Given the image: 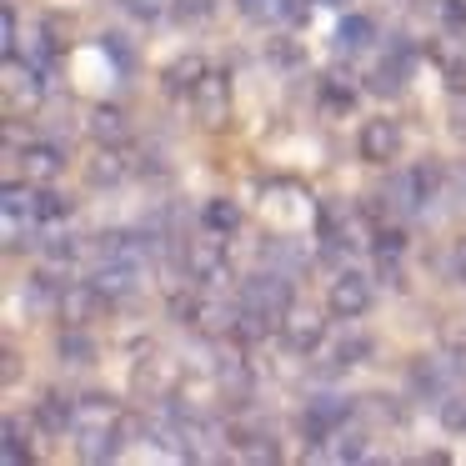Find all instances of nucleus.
I'll use <instances>...</instances> for the list:
<instances>
[{
	"label": "nucleus",
	"mask_w": 466,
	"mask_h": 466,
	"mask_svg": "<svg viewBox=\"0 0 466 466\" xmlns=\"http://www.w3.org/2000/svg\"><path fill=\"white\" fill-rule=\"evenodd\" d=\"M401 156V126L386 121V116H376V121L361 126V161L366 166H386Z\"/></svg>",
	"instance_id": "0eeeda50"
},
{
	"label": "nucleus",
	"mask_w": 466,
	"mask_h": 466,
	"mask_svg": "<svg viewBox=\"0 0 466 466\" xmlns=\"http://www.w3.org/2000/svg\"><path fill=\"white\" fill-rule=\"evenodd\" d=\"M326 456H331V461H361V456H366V436H356V431L341 436V431H336V446Z\"/></svg>",
	"instance_id": "2f4dec72"
},
{
	"label": "nucleus",
	"mask_w": 466,
	"mask_h": 466,
	"mask_svg": "<svg viewBox=\"0 0 466 466\" xmlns=\"http://www.w3.org/2000/svg\"><path fill=\"white\" fill-rule=\"evenodd\" d=\"M411 46H401L396 41L391 51L381 56V61H376V71H371V91H381V96H396L406 86V76H411Z\"/></svg>",
	"instance_id": "9d476101"
},
{
	"label": "nucleus",
	"mask_w": 466,
	"mask_h": 466,
	"mask_svg": "<svg viewBox=\"0 0 466 466\" xmlns=\"http://www.w3.org/2000/svg\"><path fill=\"white\" fill-rule=\"evenodd\" d=\"M411 386L421 396H446L451 391V361H441V356H426V361L411 366Z\"/></svg>",
	"instance_id": "2eb2a0df"
},
{
	"label": "nucleus",
	"mask_w": 466,
	"mask_h": 466,
	"mask_svg": "<svg viewBox=\"0 0 466 466\" xmlns=\"http://www.w3.org/2000/svg\"><path fill=\"white\" fill-rule=\"evenodd\" d=\"M56 351H61V361H71V366H91L96 361V341L86 331H61V341H56Z\"/></svg>",
	"instance_id": "b1692460"
},
{
	"label": "nucleus",
	"mask_w": 466,
	"mask_h": 466,
	"mask_svg": "<svg viewBox=\"0 0 466 466\" xmlns=\"http://www.w3.org/2000/svg\"><path fill=\"white\" fill-rule=\"evenodd\" d=\"M66 211H71L66 196H56L51 186H35V221H66Z\"/></svg>",
	"instance_id": "cd10ccee"
},
{
	"label": "nucleus",
	"mask_w": 466,
	"mask_h": 466,
	"mask_svg": "<svg viewBox=\"0 0 466 466\" xmlns=\"http://www.w3.org/2000/svg\"><path fill=\"white\" fill-rule=\"evenodd\" d=\"M91 281L101 286V291L111 296V301H121V296H131L136 286L146 281V266H131V261H101Z\"/></svg>",
	"instance_id": "ddd939ff"
},
{
	"label": "nucleus",
	"mask_w": 466,
	"mask_h": 466,
	"mask_svg": "<svg viewBox=\"0 0 466 466\" xmlns=\"http://www.w3.org/2000/svg\"><path fill=\"white\" fill-rule=\"evenodd\" d=\"M121 436L126 431H121V421H116V416H106V421H86L81 426V446H76V451H81V461H111Z\"/></svg>",
	"instance_id": "1a4fd4ad"
},
{
	"label": "nucleus",
	"mask_w": 466,
	"mask_h": 466,
	"mask_svg": "<svg viewBox=\"0 0 466 466\" xmlns=\"http://www.w3.org/2000/svg\"><path fill=\"white\" fill-rule=\"evenodd\" d=\"M106 306H111V296H106L96 281H76V286H66V296H61L66 321H91L96 311H106Z\"/></svg>",
	"instance_id": "f8f14e48"
},
{
	"label": "nucleus",
	"mask_w": 466,
	"mask_h": 466,
	"mask_svg": "<svg viewBox=\"0 0 466 466\" xmlns=\"http://www.w3.org/2000/svg\"><path fill=\"white\" fill-rule=\"evenodd\" d=\"M86 131L96 136V146H121L126 136H131V126H126V116L116 111V106H96L91 121H86Z\"/></svg>",
	"instance_id": "dca6fc26"
},
{
	"label": "nucleus",
	"mask_w": 466,
	"mask_h": 466,
	"mask_svg": "<svg viewBox=\"0 0 466 466\" xmlns=\"http://www.w3.org/2000/svg\"><path fill=\"white\" fill-rule=\"evenodd\" d=\"M436 61H441V71H446V81H451V86H466V41L441 46V51H436Z\"/></svg>",
	"instance_id": "bb28decb"
},
{
	"label": "nucleus",
	"mask_w": 466,
	"mask_h": 466,
	"mask_svg": "<svg viewBox=\"0 0 466 466\" xmlns=\"http://www.w3.org/2000/svg\"><path fill=\"white\" fill-rule=\"evenodd\" d=\"M35 426L41 431H51V436H66V426H76V406L66 401V396H41L35 401Z\"/></svg>",
	"instance_id": "f3484780"
},
{
	"label": "nucleus",
	"mask_w": 466,
	"mask_h": 466,
	"mask_svg": "<svg viewBox=\"0 0 466 466\" xmlns=\"http://www.w3.org/2000/svg\"><path fill=\"white\" fill-rule=\"evenodd\" d=\"M326 306H331V316H341V321H356V316H366V306H371V281H366L361 271H336L331 291H326Z\"/></svg>",
	"instance_id": "39448f33"
},
{
	"label": "nucleus",
	"mask_w": 466,
	"mask_h": 466,
	"mask_svg": "<svg viewBox=\"0 0 466 466\" xmlns=\"http://www.w3.org/2000/svg\"><path fill=\"white\" fill-rule=\"evenodd\" d=\"M126 156H121V146H101V151L91 156V166H86V181L91 186H121L126 181Z\"/></svg>",
	"instance_id": "4468645a"
},
{
	"label": "nucleus",
	"mask_w": 466,
	"mask_h": 466,
	"mask_svg": "<svg viewBox=\"0 0 466 466\" xmlns=\"http://www.w3.org/2000/svg\"><path fill=\"white\" fill-rule=\"evenodd\" d=\"M171 316L181 326H191V331L226 336V331H236V316H241V311H231V306H221V301H206V296H181V291H176L171 296Z\"/></svg>",
	"instance_id": "f257e3e1"
},
{
	"label": "nucleus",
	"mask_w": 466,
	"mask_h": 466,
	"mask_svg": "<svg viewBox=\"0 0 466 466\" xmlns=\"http://www.w3.org/2000/svg\"><path fill=\"white\" fill-rule=\"evenodd\" d=\"M321 336H326V326L316 321L311 311H286L281 316V341H286V351H296V356H306V351H316L321 346Z\"/></svg>",
	"instance_id": "9b49d317"
},
{
	"label": "nucleus",
	"mask_w": 466,
	"mask_h": 466,
	"mask_svg": "<svg viewBox=\"0 0 466 466\" xmlns=\"http://www.w3.org/2000/svg\"><path fill=\"white\" fill-rule=\"evenodd\" d=\"M346 416H351V401L346 396H316V401H306L301 411V436L306 441H336V431L346 426Z\"/></svg>",
	"instance_id": "20e7f679"
},
{
	"label": "nucleus",
	"mask_w": 466,
	"mask_h": 466,
	"mask_svg": "<svg viewBox=\"0 0 466 466\" xmlns=\"http://www.w3.org/2000/svg\"><path fill=\"white\" fill-rule=\"evenodd\" d=\"M201 226H206V231H216V236H231L236 226H241V206L226 201V196H216V201L201 206Z\"/></svg>",
	"instance_id": "6ab92c4d"
},
{
	"label": "nucleus",
	"mask_w": 466,
	"mask_h": 466,
	"mask_svg": "<svg viewBox=\"0 0 466 466\" xmlns=\"http://www.w3.org/2000/svg\"><path fill=\"white\" fill-rule=\"evenodd\" d=\"M246 21H296L301 15V0H241Z\"/></svg>",
	"instance_id": "412c9836"
},
{
	"label": "nucleus",
	"mask_w": 466,
	"mask_h": 466,
	"mask_svg": "<svg viewBox=\"0 0 466 466\" xmlns=\"http://www.w3.org/2000/svg\"><path fill=\"white\" fill-rule=\"evenodd\" d=\"M0 46H5V56H21V31H15L11 11H0Z\"/></svg>",
	"instance_id": "72a5a7b5"
},
{
	"label": "nucleus",
	"mask_w": 466,
	"mask_h": 466,
	"mask_svg": "<svg viewBox=\"0 0 466 466\" xmlns=\"http://www.w3.org/2000/svg\"><path fill=\"white\" fill-rule=\"evenodd\" d=\"M61 296H66V286L56 281L51 271L25 281V306H31V311H61Z\"/></svg>",
	"instance_id": "aec40b11"
},
{
	"label": "nucleus",
	"mask_w": 466,
	"mask_h": 466,
	"mask_svg": "<svg viewBox=\"0 0 466 466\" xmlns=\"http://www.w3.org/2000/svg\"><path fill=\"white\" fill-rule=\"evenodd\" d=\"M351 101H356V91L341 86V76H326L321 81V106L326 111H351Z\"/></svg>",
	"instance_id": "c85d7f7f"
},
{
	"label": "nucleus",
	"mask_w": 466,
	"mask_h": 466,
	"mask_svg": "<svg viewBox=\"0 0 466 466\" xmlns=\"http://www.w3.org/2000/svg\"><path fill=\"white\" fill-rule=\"evenodd\" d=\"M451 266H456V281L466 286V241H456V256H451Z\"/></svg>",
	"instance_id": "c9c22d12"
},
{
	"label": "nucleus",
	"mask_w": 466,
	"mask_h": 466,
	"mask_svg": "<svg viewBox=\"0 0 466 466\" xmlns=\"http://www.w3.org/2000/svg\"><path fill=\"white\" fill-rule=\"evenodd\" d=\"M41 261L51 266V271L76 266V261H81V246H76V236H46V241H41Z\"/></svg>",
	"instance_id": "5701e85b"
},
{
	"label": "nucleus",
	"mask_w": 466,
	"mask_h": 466,
	"mask_svg": "<svg viewBox=\"0 0 466 466\" xmlns=\"http://www.w3.org/2000/svg\"><path fill=\"white\" fill-rule=\"evenodd\" d=\"M21 56H25V66H31L35 76H51V66H56V41H51L46 31H35L31 41H25ZM11 61H15V56H11Z\"/></svg>",
	"instance_id": "a878e982"
},
{
	"label": "nucleus",
	"mask_w": 466,
	"mask_h": 466,
	"mask_svg": "<svg viewBox=\"0 0 466 466\" xmlns=\"http://www.w3.org/2000/svg\"><path fill=\"white\" fill-rule=\"evenodd\" d=\"M201 76H206V61H201V56H181V61L166 71V91H171V96H191L196 86H201Z\"/></svg>",
	"instance_id": "a211bd4d"
},
{
	"label": "nucleus",
	"mask_w": 466,
	"mask_h": 466,
	"mask_svg": "<svg viewBox=\"0 0 466 466\" xmlns=\"http://www.w3.org/2000/svg\"><path fill=\"white\" fill-rule=\"evenodd\" d=\"M181 261H186V276L201 281V286H221L226 276H231V266H226V241L216 231L206 236V241H186Z\"/></svg>",
	"instance_id": "7ed1b4c3"
},
{
	"label": "nucleus",
	"mask_w": 466,
	"mask_h": 466,
	"mask_svg": "<svg viewBox=\"0 0 466 466\" xmlns=\"http://www.w3.org/2000/svg\"><path fill=\"white\" fill-rule=\"evenodd\" d=\"M241 306H251V311L271 316V321L281 326V316L291 311V281H286L281 271H256L251 281L241 286Z\"/></svg>",
	"instance_id": "f03ea898"
},
{
	"label": "nucleus",
	"mask_w": 466,
	"mask_h": 466,
	"mask_svg": "<svg viewBox=\"0 0 466 466\" xmlns=\"http://www.w3.org/2000/svg\"><path fill=\"white\" fill-rule=\"evenodd\" d=\"M15 161H21L25 181L46 186V181H56V176H61V166H66V151H61L56 141H25V151L15 156Z\"/></svg>",
	"instance_id": "6e6552de"
},
{
	"label": "nucleus",
	"mask_w": 466,
	"mask_h": 466,
	"mask_svg": "<svg viewBox=\"0 0 466 466\" xmlns=\"http://www.w3.org/2000/svg\"><path fill=\"white\" fill-rule=\"evenodd\" d=\"M261 256H266V261H276L281 271H296V266H301V256H296L286 241H266V246H261Z\"/></svg>",
	"instance_id": "473e14b6"
},
{
	"label": "nucleus",
	"mask_w": 466,
	"mask_h": 466,
	"mask_svg": "<svg viewBox=\"0 0 466 466\" xmlns=\"http://www.w3.org/2000/svg\"><path fill=\"white\" fill-rule=\"evenodd\" d=\"M371 41H376V25L366 21V15H346V21L336 25V46H341V51H366Z\"/></svg>",
	"instance_id": "4be33fe9"
},
{
	"label": "nucleus",
	"mask_w": 466,
	"mask_h": 466,
	"mask_svg": "<svg viewBox=\"0 0 466 466\" xmlns=\"http://www.w3.org/2000/svg\"><path fill=\"white\" fill-rule=\"evenodd\" d=\"M191 111L201 126H226V116H231V86H226V76L206 71L201 86L191 91Z\"/></svg>",
	"instance_id": "423d86ee"
},
{
	"label": "nucleus",
	"mask_w": 466,
	"mask_h": 466,
	"mask_svg": "<svg viewBox=\"0 0 466 466\" xmlns=\"http://www.w3.org/2000/svg\"><path fill=\"white\" fill-rule=\"evenodd\" d=\"M216 376H221L231 391H246V386H251V371L241 366V356H236V351H226L221 361H216Z\"/></svg>",
	"instance_id": "c756f323"
},
{
	"label": "nucleus",
	"mask_w": 466,
	"mask_h": 466,
	"mask_svg": "<svg viewBox=\"0 0 466 466\" xmlns=\"http://www.w3.org/2000/svg\"><path fill=\"white\" fill-rule=\"evenodd\" d=\"M121 5H126L131 15H141V21H156V15L166 11V0H121Z\"/></svg>",
	"instance_id": "f704fd0d"
},
{
	"label": "nucleus",
	"mask_w": 466,
	"mask_h": 466,
	"mask_svg": "<svg viewBox=\"0 0 466 466\" xmlns=\"http://www.w3.org/2000/svg\"><path fill=\"white\" fill-rule=\"evenodd\" d=\"M0 456H5V466H21V461H31V441H25V431H21V421L15 416H5V426H0Z\"/></svg>",
	"instance_id": "393cba45"
},
{
	"label": "nucleus",
	"mask_w": 466,
	"mask_h": 466,
	"mask_svg": "<svg viewBox=\"0 0 466 466\" xmlns=\"http://www.w3.org/2000/svg\"><path fill=\"white\" fill-rule=\"evenodd\" d=\"M441 426L446 431H466V391H446L441 396Z\"/></svg>",
	"instance_id": "7c9ffc66"
}]
</instances>
